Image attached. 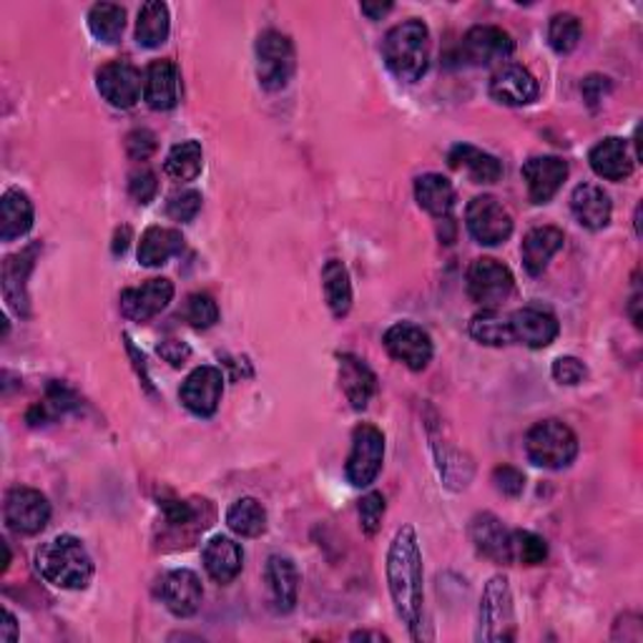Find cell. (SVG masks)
Instances as JSON below:
<instances>
[{"label":"cell","instance_id":"obj_48","mask_svg":"<svg viewBox=\"0 0 643 643\" xmlns=\"http://www.w3.org/2000/svg\"><path fill=\"white\" fill-rule=\"evenodd\" d=\"M157 353L167 359L171 367H182L188 357H192V347L182 340H164L157 347Z\"/></svg>","mask_w":643,"mask_h":643},{"label":"cell","instance_id":"obj_17","mask_svg":"<svg viewBox=\"0 0 643 643\" xmlns=\"http://www.w3.org/2000/svg\"><path fill=\"white\" fill-rule=\"evenodd\" d=\"M159 596L171 613L179 616V619H188V616H194L202 608L204 588L194 571L176 569L161 578Z\"/></svg>","mask_w":643,"mask_h":643},{"label":"cell","instance_id":"obj_26","mask_svg":"<svg viewBox=\"0 0 643 643\" xmlns=\"http://www.w3.org/2000/svg\"><path fill=\"white\" fill-rule=\"evenodd\" d=\"M204 569H207L209 576L217 583H231L239 573H242L244 565V553L242 546L237 540L227 536H214L202 551Z\"/></svg>","mask_w":643,"mask_h":643},{"label":"cell","instance_id":"obj_25","mask_svg":"<svg viewBox=\"0 0 643 643\" xmlns=\"http://www.w3.org/2000/svg\"><path fill=\"white\" fill-rule=\"evenodd\" d=\"M563 242H565L563 231L555 227H536L523 237L520 256H523V267H526L530 277H538V274L546 272L548 262L563 250Z\"/></svg>","mask_w":643,"mask_h":643},{"label":"cell","instance_id":"obj_4","mask_svg":"<svg viewBox=\"0 0 643 643\" xmlns=\"http://www.w3.org/2000/svg\"><path fill=\"white\" fill-rule=\"evenodd\" d=\"M526 456L538 468L563 470L578 456V437L561 420H540L526 435Z\"/></svg>","mask_w":643,"mask_h":643},{"label":"cell","instance_id":"obj_9","mask_svg":"<svg viewBox=\"0 0 643 643\" xmlns=\"http://www.w3.org/2000/svg\"><path fill=\"white\" fill-rule=\"evenodd\" d=\"M466 227L470 237L483 246H498L508 242L513 234V217L503 207V202L491 194L475 196L466 209Z\"/></svg>","mask_w":643,"mask_h":643},{"label":"cell","instance_id":"obj_49","mask_svg":"<svg viewBox=\"0 0 643 643\" xmlns=\"http://www.w3.org/2000/svg\"><path fill=\"white\" fill-rule=\"evenodd\" d=\"M608 89H611V83H608L606 76H588V79L581 83V93L583 99L588 101V106H598V101H604Z\"/></svg>","mask_w":643,"mask_h":643},{"label":"cell","instance_id":"obj_32","mask_svg":"<svg viewBox=\"0 0 643 643\" xmlns=\"http://www.w3.org/2000/svg\"><path fill=\"white\" fill-rule=\"evenodd\" d=\"M36 252L38 244H31L25 252L8 256L3 262V297L15 314H25V305H28V299H25V277L33 269Z\"/></svg>","mask_w":643,"mask_h":643},{"label":"cell","instance_id":"obj_12","mask_svg":"<svg viewBox=\"0 0 643 643\" xmlns=\"http://www.w3.org/2000/svg\"><path fill=\"white\" fill-rule=\"evenodd\" d=\"M221 394H225V375L219 367L202 365L188 372L179 398L192 415L211 417L219 410Z\"/></svg>","mask_w":643,"mask_h":643},{"label":"cell","instance_id":"obj_15","mask_svg":"<svg viewBox=\"0 0 643 643\" xmlns=\"http://www.w3.org/2000/svg\"><path fill=\"white\" fill-rule=\"evenodd\" d=\"M569 161L561 157H533L523 164L520 174L528 188V199L533 204H548L561 192L569 179Z\"/></svg>","mask_w":643,"mask_h":643},{"label":"cell","instance_id":"obj_19","mask_svg":"<svg viewBox=\"0 0 643 643\" xmlns=\"http://www.w3.org/2000/svg\"><path fill=\"white\" fill-rule=\"evenodd\" d=\"M508 320L513 340L530 349H546L548 345H553L561 332V324L555 320V314L540 310V307H523V310L513 312Z\"/></svg>","mask_w":643,"mask_h":643},{"label":"cell","instance_id":"obj_23","mask_svg":"<svg viewBox=\"0 0 643 643\" xmlns=\"http://www.w3.org/2000/svg\"><path fill=\"white\" fill-rule=\"evenodd\" d=\"M571 211L581 227L598 231L608 227L613 214L611 196L598 184H578L571 194Z\"/></svg>","mask_w":643,"mask_h":643},{"label":"cell","instance_id":"obj_13","mask_svg":"<svg viewBox=\"0 0 643 643\" xmlns=\"http://www.w3.org/2000/svg\"><path fill=\"white\" fill-rule=\"evenodd\" d=\"M96 89L114 108H134L143 93L141 71L126 61H111L99 68Z\"/></svg>","mask_w":643,"mask_h":643},{"label":"cell","instance_id":"obj_39","mask_svg":"<svg viewBox=\"0 0 643 643\" xmlns=\"http://www.w3.org/2000/svg\"><path fill=\"white\" fill-rule=\"evenodd\" d=\"M581 36H583L581 21L573 13H555L551 23H548V43H551L555 54L565 56L571 54V50H576Z\"/></svg>","mask_w":643,"mask_h":643},{"label":"cell","instance_id":"obj_18","mask_svg":"<svg viewBox=\"0 0 643 643\" xmlns=\"http://www.w3.org/2000/svg\"><path fill=\"white\" fill-rule=\"evenodd\" d=\"M491 96L503 106H528L538 101L536 76L520 64H503L491 79Z\"/></svg>","mask_w":643,"mask_h":643},{"label":"cell","instance_id":"obj_37","mask_svg":"<svg viewBox=\"0 0 643 643\" xmlns=\"http://www.w3.org/2000/svg\"><path fill=\"white\" fill-rule=\"evenodd\" d=\"M470 337L485 347H505L510 345V342H516L513 340L510 320L503 317L498 310L478 312L473 320H470Z\"/></svg>","mask_w":643,"mask_h":643},{"label":"cell","instance_id":"obj_47","mask_svg":"<svg viewBox=\"0 0 643 643\" xmlns=\"http://www.w3.org/2000/svg\"><path fill=\"white\" fill-rule=\"evenodd\" d=\"M493 483H495V491L508 495V498H518V495L526 491V475H523L520 470L513 468V466L495 468Z\"/></svg>","mask_w":643,"mask_h":643},{"label":"cell","instance_id":"obj_30","mask_svg":"<svg viewBox=\"0 0 643 643\" xmlns=\"http://www.w3.org/2000/svg\"><path fill=\"white\" fill-rule=\"evenodd\" d=\"M415 199L430 217L448 219L456 207V186L443 174H423L415 179Z\"/></svg>","mask_w":643,"mask_h":643},{"label":"cell","instance_id":"obj_46","mask_svg":"<svg viewBox=\"0 0 643 643\" xmlns=\"http://www.w3.org/2000/svg\"><path fill=\"white\" fill-rule=\"evenodd\" d=\"M153 151H157V134L149 131V128H134V131L126 136L128 159L146 161L153 157Z\"/></svg>","mask_w":643,"mask_h":643},{"label":"cell","instance_id":"obj_7","mask_svg":"<svg viewBox=\"0 0 643 643\" xmlns=\"http://www.w3.org/2000/svg\"><path fill=\"white\" fill-rule=\"evenodd\" d=\"M468 295L483 310H498V307L510 297L516 279L513 272L503 262L493 256H480L468 269Z\"/></svg>","mask_w":643,"mask_h":643},{"label":"cell","instance_id":"obj_14","mask_svg":"<svg viewBox=\"0 0 643 643\" xmlns=\"http://www.w3.org/2000/svg\"><path fill=\"white\" fill-rule=\"evenodd\" d=\"M462 58L473 66L505 64L516 50V41L498 25H475L462 38Z\"/></svg>","mask_w":643,"mask_h":643},{"label":"cell","instance_id":"obj_53","mask_svg":"<svg viewBox=\"0 0 643 643\" xmlns=\"http://www.w3.org/2000/svg\"><path fill=\"white\" fill-rule=\"evenodd\" d=\"M128 234H131V231H128V227H124V229H118L116 231V244H114V252L118 254V252H126V246H128Z\"/></svg>","mask_w":643,"mask_h":643},{"label":"cell","instance_id":"obj_28","mask_svg":"<svg viewBox=\"0 0 643 643\" xmlns=\"http://www.w3.org/2000/svg\"><path fill=\"white\" fill-rule=\"evenodd\" d=\"M33 219H36V209H33L31 196L21 188H8L0 199V239L15 242L25 237L33 229Z\"/></svg>","mask_w":643,"mask_h":643},{"label":"cell","instance_id":"obj_51","mask_svg":"<svg viewBox=\"0 0 643 643\" xmlns=\"http://www.w3.org/2000/svg\"><path fill=\"white\" fill-rule=\"evenodd\" d=\"M19 639V623H15V616L8 611H3V629H0V641L3 643H13Z\"/></svg>","mask_w":643,"mask_h":643},{"label":"cell","instance_id":"obj_43","mask_svg":"<svg viewBox=\"0 0 643 643\" xmlns=\"http://www.w3.org/2000/svg\"><path fill=\"white\" fill-rule=\"evenodd\" d=\"M357 510H359V526H363V533L375 536L377 530L382 528V518H384V510H388V505H384L382 493H367L365 498L359 501Z\"/></svg>","mask_w":643,"mask_h":643},{"label":"cell","instance_id":"obj_16","mask_svg":"<svg viewBox=\"0 0 643 643\" xmlns=\"http://www.w3.org/2000/svg\"><path fill=\"white\" fill-rule=\"evenodd\" d=\"M174 299V285L164 277H153L141 287L122 291V314L131 322H149L161 314Z\"/></svg>","mask_w":643,"mask_h":643},{"label":"cell","instance_id":"obj_50","mask_svg":"<svg viewBox=\"0 0 643 643\" xmlns=\"http://www.w3.org/2000/svg\"><path fill=\"white\" fill-rule=\"evenodd\" d=\"M161 508H164L167 520L171 523V526H184V523H188L194 518L192 505L182 503V501H164V503H161Z\"/></svg>","mask_w":643,"mask_h":643},{"label":"cell","instance_id":"obj_34","mask_svg":"<svg viewBox=\"0 0 643 643\" xmlns=\"http://www.w3.org/2000/svg\"><path fill=\"white\" fill-rule=\"evenodd\" d=\"M171 31L169 5L161 0H149L141 5L139 19H136V43L143 48L164 46Z\"/></svg>","mask_w":643,"mask_h":643},{"label":"cell","instance_id":"obj_44","mask_svg":"<svg viewBox=\"0 0 643 643\" xmlns=\"http://www.w3.org/2000/svg\"><path fill=\"white\" fill-rule=\"evenodd\" d=\"M553 380L559 384H569V388H576L583 380L588 377V367L581 363L578 357H559L551 367Z\"/></svg>","mask_w":643,"mask_h":643},{"label":"cell","instance_id":"obj_54","mask_svg":"<svg viewBox=\"0 0 643 643\" xmlns=\"http://www.w3.org/2000/svg\"><path fill=\"white\" fill-rule=\"evenodd\" d=\"M349 639L353 641H388V636H382V633H372V631H357Z\"/></svg>","mask_w":643,"mask_h":643},{"label":"cell","instance_id":"obj_55","mask_svg":"<svg viewBox=\"0 0 643 643\" xmlns=\"http://www.w3.org/2000/svg\"><path fill=\"white\" fill-rule=\"evenodd\" d=\"M3 555H5V559H3V569H0V571L5 573L8 565H11V551H8V543H3Z\"/></svg>","mask_w":643,"mask_h":643},{"label":"cell","instance_id":"obj_41","mask_svg":"<svg viewBox=\"0 0 643 643\" xmlns=\"http://www.w3.org/2000/svg\"><path fill=\"white\" fill-rule=\"evenodd\" d=\"M184 317L192 328L209 330L219 322V305L214 302V297L207 295V291H196V295L186 299Z\"/></svg>","mask_w":643,"mask_h":643},{"label":"cell","instance_id":"obj_27","mask_svg":"<svg viewBox=\"0 0 643 643\" xmlns=\"http://www.w3.org/2000/svg\"><path fill=\"white\" fill-rule=\"evenodd\" d=\"M340 388L355 410H365L377 392V377L363 359L340 355Z\"/></svg>","mask_w":643,"mask_h":643},{"label":"cell","instance_id":"obj_11","mask_svg":"<svg viewBox=\"0 0 643 643\" xmlns=\"http://www.w3.org/2000/svg\"><path fill=\"white\" fill-rule=\"evenodd\" d=\"M382 345L392 359H398L413 372H423L433 359V340L423 328L413 322H398L384 332Z\"/></svg>","mask_w":643,"mask_h":643},{"label":"cell","instance_id":"obj_38","mask_svg":"<svg viewBox=\"0 0 643 643\" xmlns=\"http://www.w3.org/2000/svg\"><path fill=\"white\" fill-rule=\"evenodd\" d=\"M124 28H126V11L122 5L96 3L89 11V31L96 41L114 46V43L122 41Z\"/></svg>","mask_w":643,"mask_h":643},{"label":"cell","instance_id":"obj_52","mask_svg":"<svg viewBox=\"0 0 643 643\" xmlns=\"http://www.w3.org/2000/svg\"><path fill=\"white\" fill-rule=\"evenodd\" d=\"M392 11V3H363V13L370 15L372 21H380L382 15H388Z\"/></svg>","mask_w":643,"mask_h":643},{"label":"cell","instance_id":"obj_36","mask_svg":"<svg viewBox=\"0 0 643 643\" xmlns=\"http://www.w3.org/2000/svg\"><path fill=\"white\" fill-rule=\"evenodd\" d=\"M204 169V151L202 143L194 139H186L182 143L171 146L169 157L164 161V171L174 179V182H194Z\"/></svg>","mask_w":643,"mask_h":643},{"label":"cell","instance_id":"obj_33","mask_svg":"<svg viewBox=\"0 0 643 643\" xmlns=\"http://www.w3.org/2000/svg\"><path fill=\"white\" fill-rule=\"evenodd\" d=\"M322 291L324 302H328L330 312L342 320L353 310V279H349V272L345 262L330 260L322 267Z\"/></svg>","mask_w":643,"mask_h":643},{"label":"cell","instance_id":"obj_10","mask_svg":"<svg viewBox=\"0 0 643 643\" xmlns=\"http://www.w3.org/2000/svg\"><path fill=\"white\" fill-rule=\"evenodd\" d=\"M5 526L19 536H36L50 520V503L41 491L15 485L5 493L3 503Z\"/></svg>","mask_w":643,"mask_h":643},{"label":"cell","instance_id":"obj_1","mask_svg":"<svg viewBox=\"0 0 643 643\" xmlns=\"http://www.w3.org/2000/svg\"><path fill=\"white\" fill-rule=\"evenodd\" d=\"M390 598L398 619L405 623L410 636L415 641L423 639V604H425V573H423V551L413 526H402L394 533L388 548V563H384Z\"/></svg>","mask_w":643,"mask_h":643},{"label":"cell","instance_id":"obj_29","mask_svg":"<svg viewBox=\"0 0 643 643\" xmlns=\"http://www.w3.org/2000/svg\"><path fill=\"white\" fill-rule=\"evenodd\" d=\"M448 164L452 169L466 171L473 184H495L503 176V164L493 153L483 149H475L470 143H458L456 149L448 153Z\"/></svg>","mask_w":643,"mask_h":643},{"label":"cell","instance_id":"obj_2","mask_svg":"<svg viewBox=\"0 0 643 643\" xmlns=\"http://www.w3.org/2000/svg\"><path fill=\"white\" fill-rule=\"evenodd\" d=\"M382 58L394 79L417 83L430 66V28L420 19L394 25L382 41Z\"/></svg>","mask_w":643,"mask_h":643},{"label":"cell","instance_id":"obj_8","mask_svg":"<svg viewBox=\"0 0 643 643\" xmlns=\"http://www.w3.org/2000/svg\"><path fill=\"white\" fill-rule=\"evenodd\" d=\"M384 462V435L375 425L363 423L353 433V450H349L345 475L349 485L367 487L380 475Z\"/></svg>","mask_w":643,"mask_h":643},{"label":"cell","instance_id":"obj_20","mask_svg":"<svg viewBox=\"0 0 643 643\" xmlns=\"http://www.w3.org/2000/svg\"><path fill=\"white\" fill-rule=\"evenodd\" d=\"M182 99V76L169 58L149 64L143 73V101L153 111H171Z\"/></svg>","mask_w":643,"mask_h":643},{"label":"cell","instance_id":"obj_42","mask_svg":"<svg viewBox=\"0 0 643 643\" xmlns=\"http://www.w3.org/2000/svg\"><path fill=\"white\" fill-rule=\"evenodd\" d=\"M202 211V194L194 192V188H182V192H174L167 202V217L174 221H192L196 214Z\"/></svg>","mask_w":643,"mask_h":643},{"label":"cell","instance_id":"obj_5","mask_svg":"<svg viewBox=\"0 0 643 643\" xmlns=\"http://www.w3.org/2000/svg\"><path fill=\"white\" fill-rule=\"evenodd\" d=\"M516 639V606L505 576H493L485 583L478 611V641L498 643Z\"/></svg>","mask_w":643,"mask_h":643},{"label":"cell","instance_id":"obj_3","mask_svg":"<svg viewBox=\"0 0 643 643\" xmlns=\"http://www.w3.org/2000/svg\"><path fill=\"white\" fill-rule=\"evenodd\" d=\"M36 569L50 586L64 590L89 588L93 578V559L76 536H56L36 553Z\"/></svg>","mask_w":643,"mask_h":643},{"label":"cell","instance_id":"obj_24","mask_svg":"<svg viewBox=\"0 0 643 643\" xmlns=\"http://www.w3.org/2000/svg\"><path fill=\"white\" fill-rule=\"evenodd\" d=\"M470 540L485 559L493 563H513L510 559V530L493 513H478L470 520Z\"/></svg>","mask_w":643,"mask_h":643},{"label":"cell","instance_id":"obj_22","mask_svg":"<svg viewBox=\"0 0 643 643\" xmlns=\"http://www.w3.org/2000/svg\"><path fill=\"white\" fill-rule=\"evenodd\" d=\"M264 581H267L272 606L277 613H289L297 604L299 594V573L295 561L289 555L274 553L269 555L267 569H264Z\"/></svg>","mask_w":643,"mask_h":643},{"label":"cell","instance_id":"obj_35","mask_svg":"<svg viewBox=\"0 0 643 643\" xmlns=\"http://www.w3.org/2000/svg\"><path fill=\"white\" fill-rule=\"evenodd\" d=\"M227 526L242 538H260L267 530V510L256 498H239L229 505Z\"/></svg>","mask_w":643,"mask_h":643},{"label":"cell","instance_id":"obj_40","mask_svg":"<svg viewBox=\"0 0 643 643\" xmlns=\"http://www.w3.org/2000/svg\"><path fill=\"white\" fill-rule=\"evenodd\" d=\"M510 559L523 565H540L548 559V543L530 530H513L510 533Z\"/></svg>","mask_w":643,"mask_h":643},{"label":"cell","instance_id":"obj_31","mask_svg":"<svg viewBox=\"0 0 643 643\" xmlns=\"http://www.w3.org/2000/svg\"><path fill=\"white\" fill-rule=\"evenodd\" d=\"M184 237L182 231L169 227H149L139 242V262L143 267H164L171 256L182 254Z\"/></svg>","mask_w":643,"mask_h":643},{"label":"cell","instance_id":"obj_45","mask_svg":"<svg viewBox=\"0 0 643 643\" xmlns=\"http://www.w3.org/2000/svg\"><path fill=\"white\" fill-rule=\"evenodd\" d=\"M159 192V182H157V174H153L151 169H136L131 176H128V194L134 196L139 204H149L153 202V196Z\"/></svg>","mask_w":643,"mask_h":643},{"label":"cell","instance_id":"obj_6","mask_svg":"<svg viewBox=\"0 0 643 643\" xmlns=\"http://www.w3.org/2000/svg\"><path fill=\"white\" fill-rule=\"evenodd\" d=\"M295 73V46L279 31H264L256 41V79L264 91L287 89Z\"/></svg>","mask_w":643,"mask_h":643},{"label":"cell","instance_id":"obj_21","mask_svg":"<svg viewBox=\"0 0 643 643\" xmlns=\"http://www.w3.org/2000/svg\"><path fill=\"white\" fill-rule=\"evenodd\" d=\"M588 164L594 174L606 179V182H623V179L631 176L636 159L631 157L629 141L621 139V136H608L590 149Z\"/></svg>","mask_w":643,"mask_h":643}]
</instances>
